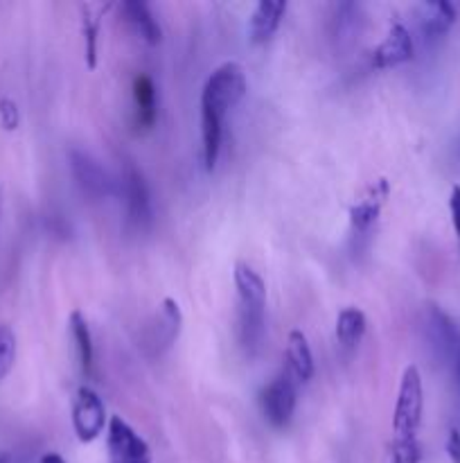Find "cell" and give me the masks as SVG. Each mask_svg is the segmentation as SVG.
Masks as SVG:
<instances>
[{
  "label": "cell",
  "instance_id": "6da1fadb",
  "mask_svg": "<svg viewBox=\"0 0 460 463\" xmlns=\"http://www.w3.org/2000/svg\"><path fill=\"white\" fill-rule=\"evenodd\" d=\"M248 91L247 72L239 63L226 62L214 68L201 91V145H204L205 170H214L222 154L223 122Z\"/></svg>",
  "mask_w": 460,
  "mask_h": 463
},
{
  "label": "cell",
  "instance_id": "7a4b0ae2",
  "mask_svg": "<svg viewBox=\"0 0 460 463\" xmlns=\"http://www.w3.org/2000/svg\"><path fill=\"white\" fill-rule=\"evenodd\" d=\"M233 278L239 299V344L248 358H255L266 337V285L247 263L235 265Z\"/></svg>",
  "mask_w": 460,
  "mask_h": 463
},
{
  "label": "cell",
  "instance_id": "3957f363",
  "mask_svg": "<svg viewBox=\"0 0 460 463\" xmlns=\"http://www.w3.org/2000/svg\"><path fill=\"white\" fill-rule=\"evenodd\" d=\"M118 192L122 195L124 213H127V226L136 233H145L154 224L152 192H149L147 179L140 173V167L133 161H124L122 173L118 179Z\"/></svg>",
  "mask_w": 460,
  "mask_h": 463
},
{
  "label": "cell",
  "instance_id": "277c9868",
  "mask_svg": "<svg viewBox=\"0 0 460 463\" xmlns=\"http://www.w3.org/2000/svg\"><path fill=\"white\" fill-rule=\"evenodd\" d=\"M424 411V387L418 366H408L399 383L397 400L393 411L395 439H418Z\"/></svg>",
  "mask_w": 460,
  "mask_h": 463
},
{
  "label": "cell",
  "instance_id": "5b68a950",
  "mask_svg": "<svg viewBox=\"0 0 460 463\" xmlns=\"http://www.w3.org/2000/svg\"><path fill=\"white\" fill-rule=\"evenodd\" d=\"M180 328H183V312H180L179 303L174 299L167 297L161 303L156 315L149 319V324L143 330V340H140V349L149 359L163 358L171 346L179 340Z\"/></svg>",
  "mask_w": 460,
  "mask_h": 463
},
{
  "label": "cell",
  "instance_id": "8992f818",
  "mask_svg": "<svg viewBox=\"0 0 460 463\" xmlns=\"http://www.w3.org/2000/svg\"><path fill=\"white\" fill-rule=\"evenodd\" d=\"M68 167H71V174L75 179L77 188L88 199L102 201L118 192V181L111 177L109 170L96 156L84 152V149L71 147V152H68Z\"/></svg>",
  "mask_w": 460,
  "mask_h": 463
},
{
  "label": "cell",
  "instance_id": "52a82bcc",
  "mask_svg": "<svg viewBox=\"0 0 460 463\" xmlns=\"http://www.w3.org/2000/svg\"><path fill=\"white\" fill-rule=\"evenodd\" d=\"M422 328L424 340H427V346L431 349L433 358L440 364H445V366H454L456 355H458L460 349V330L454 324V319L440 306L429 303L424 307Z\"/></svg>",
  "mask_w": 460,
  "mask_h": 463
},
{
  "label": "cell",
  "instance_id": "ba28073f",
  "mask_svg": "<svg viewBox=\"0 0 460 463\" xmlns=\"http://www.w3.org/2000/svg\"><path fill=\"white\" fill-rule=\"evenodd\" d=\"M106 452H109V463H152V450L147 441L138 434L122 416L109 418Z\"/></svg>",
  "mask_w": 460,
  "mask_h": 463
},
{
  "label": "cell",
  "instance_id": "9c48e42d",
  "mask_svg": "<svg viewBox=\"0 0 460 463\" xmlns=\"http://www.w3.org/2000/svg\"><path fill=\"white\" fill-rule=\"evenodd\" d=\"M296 402H298V384L287 371L275 375L262 391V411L275 430H285L294 418Z\"/></svg>",
  "mask_w": 460,
  "mask_h": 463
},
{
  "label": "cell",
  "instance_id": "30bf717a",
  "mask_svg": "<svg viewBox=\"0 0 460 463\" xmlns=\"http://www.w3.org/2000/svg\"><path fill=\"white\" fill-rule=\"evenodd\" d=\"M109 425L105 400L90 387H81L72 402V430L81 443H93Z\"/></svg>",
  "mask_w": 460,
  "mask_h": 463
},
{
  "label": "cell",
  "instance_id": "8fae6325",
  "mask_svg": "<svg viewBox=\"0 0 460 463\" xmlns=\"http://www.w3.org/2000/svg\"><path fill=\"white\" fill-rule=\"evenodd\" d=\"M364 7L359 3H337L328 23V38L337 53H346L364 32Z\"/></svg>",
  "mask_w": 460,
  "mask_h": 463
},
{
  "label": "cell",
  "instance_id": "7c38bea8",
  "mask_svg": "<svg viewBox=\"0 0 460 463\" xmlns=\"http://www.w3.org/2000/svg\"><path fill=\"white\" fill-rule=\"evenodd\" d=\"M390 186L386 179H380L377 183H372L368 195L364 199L356 201L355 206L350 208V229L355 238H365L371 235V231L375 229L377 220L381 215V206L384 201L389 199Z\"/></svg>",
  "mask_w": 460,
  "mask_h": 463
},
{
  "label": "cell",
  "instance_id": "4fadbf2b",
  "mask_svg": "<svg viewBox=\"0 0 460 463\" xmlns=\"http://www.w3.org/2000/svg\"><path fill=\"white\" fill-rule=\"evenodd\" d=\"M413 53H415V46H413V37L408 28L402 23H395L384 41L372 53V66L380 68V71L402 66V63L411 62Z\"/></svg>",
  "mask_w": 460,
  "mask_h": 463
},
{
  "label": "cell",
  "instance_id": "5bb4252c",
  "mask_svg": "<svg viewBox=\"0 0 460 463\" xmlns=\"http://www.w3.org/2000/svg\"><path fill=\"white\" fill-rule=\"evenodd\" d=\"M158 118L156 84L149 75H138L133 80V124L138 131H149Z\"/></svg>",
  "mask_w": 460,
  "mask_h": 463
},
{
  "label": "cell",
  "instance_id": "9a60e30c",
  "mask_svg": "<svg viewBox=\"0 0 460 463\" xmlns=\"http://www.w3.org/2000/svg\"><path fill=\"white\" fill-rule=\"evenodd\" d=\"M456 7L447 0H433V3H422L418 7V28L427 41L445 37L456 23Z\"/></svg>",
  "mask_w": 460,
  "mask_h": 463
},
{
  "label": "cell",
  "instance_id": "2e32d148",
  "mask_svg": "<svg viewBox=\"0 0 460 463\" xmlns=\"http://www.w3.org/2000/svg\"><path fill=\"white\" fill-rule=\"evenodd\" d=\"M120 12H122L124 21H127L129 28L136 32V37H140L145 44L158 46L163 41V28L161 23L154 16L152 7L143 0H127L120 5Z\"/></svg>",
  "mask_w": 460,
  "mask_h": 463
},
{
  "label": "cell",
  "instance_id": "e0dca14e",
  "mask_svg": "<svg viewBox=\"0 0 460 463\" xmlns=\"http://www.w3.org/2000/svg\"><path fill=\"white\" fill-rule=\"evenodd\" d=\"M287 14V3H269L262 0L253 10L251 19H248V38L253 44H266L278 28L282 25V19Z\"/></svg>",
  "mask_w": 460,
  "mask_h": 463
},
{
  "label": "cell",
  "instance_id": "ac0fdd59",
  "mask_svg": "<svg viewBox=\"0 0 460 463\" xmlns=\"http://www.w3.org/2000/svg\"><path fill=\"white\" fill-rule=\"evenodd\" d=\"M287 373L294 377L296 384H307L314 375V353L307 337L300 330H291L287 337Z\"/></svg>",
  "mask_w": 460,
  "mask_h": 463
},
{
  "label": "cell",
  "instance_id": "d6986e66",
  "mask_svg": "<svg viewBox=\"0 0 460 463\" xmlns=\"http://www.w3.org/2000/svg\"><path fill=\"white\" fill-rule=\"evenodd\" d=\"M68 330H71V340L75 344L81 373L90 377L93 375V368H96V346H93V333H90L88 321H86V316L79 310L72 312L71 319H68Z\"/></svg>",
  "mask_w": 460,
  "mask_h": 463
},
{
  "label": "cell",
  "instance_id": "ffe728a7",
  "mask_svg": "<svg viewBox=\"0 0 460 463\" xmlns=\"http://www.w3.org/2000/svg\"><path fill=\"white\" fill-rule=\"evenodd\" d=\"M368 319L359 307H346L337 316V341L343 349H356L364 340Z\"/></svg>",
  "mask_w": 460,
  "mask_h": 463
},
{
  "label": "cell",
  "instance_id": "44dd1931",
  "mask_svg": "<svg viewBox=\"0 0 460 463\" xmlns=\"http://www.w3.org/2000/svg\"><path fill=\"white\" fill-rule=\"evenodd\" d=\"M81 34H84V59L90 71L97 68V37H100V14H93L90 7H84L81 16Z\"/></svg>",
  "mask_w": 460,
  "mask_h": 463
},
{
  "label": "cell",
  "instance_id": "7402d4cb",
  "mask_svg": "<svg viewBox=\"0 0 460 463\" xmlns=\"http://www.w3.org/2000/svg\"><path fill=\"white\" fill-rule=\"evenodd\" d=\"M16 362V334L10 325L0 324V380H5Z\"/></svg>",
  "mask_w": 460,
  "mask_h": 463
},
{
  "label": "cell",
  "instance_id": "603a6c76",
  "mask_svg": "<svg viewBox=\"0 0 460 463\" xmlns=\"http://www.w3.org/2000/svg\"><path fill=\"white\" fill-rule=\"evenodd\" d=\"M422 448L418 439H395L390 445V463H420Z\"/></svg>",
  "mask_w": 460,
  "mask_h": 463
},
{
  "label": "cell",
  "instance_id": "cb8c5ba5",
  "mask_svg": "<svg viewBox=\"0 0 460 463\" xmlns=\"http://www.w3.org/2000/svg\"><path fill=\"white\" fill-rule=\"evenodd\" d=\"M0 124L7 131H14L21 124V111L12 97H0Z\"/></svg>",
  "mask_w": 460,
  "mask_h": 463
},
{
  "label": "cell",
  "instance_id": "d4e9b609",
  "mask_svg": "<svg viewBox=\"0 0 460 463\" xmlns=\"http://www.w3.org/2000/svg\"><path fill=\"white\" fill-rule=\"evenodd\" d=\"M449 210H451V224H454V231L456 235H458V244H460V186L458 183L451 188Z\"/></svg>",
  "mask_w": 460,
  "mask_h": 463
},
{
  "label": "cell",
  "instance_id": "484cf974",
  "mask_svg": "<svg viewBox=\"0 0 460 463\" xmlns=\"http://www.w3.org/2000/svg\"><path fill=\"white\" fill-rule=\"evenodd\" d=\"M447 457L451 463H460V430L451 427L447 436Z\"/></svg>",
  "mask_w": 460,
  "mask_h": 463
},
{
  "label": "cell",
  "instance_id": "4316f807",
  "mask_svg": "<svg viewBox=\"0 0 460 463\" xmlns=\"http://www.w3.org/2000/svg\"><path fill=\"white\" fill-rule=\"evenodd\" d=\"M41 463H66V459L57 452H46L41 457Z\"/></svg>",
  "mask_w": 460,
  "mask_h": 463
},
{
  "label": "cell",
  "instance_id": "83f0119b",
  "mask_svg": "<svg viewBox=\"0 0 460 463\" xmlns=\"http://www.w3.org/2000/svg\"><path fill=\"white\" fill-rule=\"evenodd\" d=\"M454 375H456V384H458V391H460V349H458V355H456V362H454Z\"/></svg>",
  "mask_w": 460,
  "mask_h": 463
},
{
  "label": "cell",
  "instance_id": "f1b7e54d",
  "mask_svg": "<svg viewBox=\"0 0 460 463\" xmlns=\"http://www.w3.org/2000/svg\"><path fill=\"white\" fill-rule=\"evenodd\" d=\"M7 461H10V454L0 452V463H7Z\"/></svg>",
  "mask_w": 460,
  "mask_h": 463
},
{
  "label": "cell",
  "instance_id": "f546056e",
  "mask_svg": "<svg viewBox=\"0 0 460 463\" xmlns=\"http://www.w3.org/2000/svg\"><path fill=\"white\" fill-rule=\"evenodd\" d=\"M0 206H3V192H0Z\"/></svg>",
  "mask_w": 460,
  "mask_h": 463
}]
</instances>
